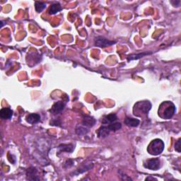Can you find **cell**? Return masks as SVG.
Returning a JSON list of instances; mask_svg holds the SVG:
<instances>
[{
	"label": "cell",
	"instance_id": "1",
	"mask_svg": "<svg viewBox=\"0 0 181 181\" xmlns=\"http://www.w3.org/2000/svg\"><path fill=\"white\" fill-rule=\"evenodd\" d=\"M175 111V105L170 101H164L160 105L158 111L159 116L162 119L169 120L174 116Z\"/></svg>",
	"mask_w": 181,
	"mask_h": 181
},
{
	"label": "cell",
	"instance_id": "2",
	"mask_svg": "<svg viewBox=\"0 0 181 181\" xmlns=\"http://www.w3.org/2000/svg\"><path fill=\"white\" fill-rule=\"evenodd\" d=\"M151 108V104L148 101H139L136 103L133 107V113L137 117H144L148 115Z\"/></svg>",
	"mask_w": 181,
	"mask_h": 181
},
{
	"label": "cell",
	"instance_id": "3",
	"mask_svg": "<svg viewBox=\"0 0 181 181\" xmlns=\"http://www.w3.org/2000/svg\"><path fill=\"white\" fill-rule=\"evenodd\" d=\"M164 143L160 139L154 140L149 144L147 147V151L149 154L153 156H157L161 154L164 150Z\"/></svg>",
	"mask_w": 181,
	"mask_h": 181
},
{
	"label": "cell",
	"instance_id": "4",
	"mask_svg": "<svg viewBox=\"0 0 181 181\" xmlns=\"http://www.w3.org/2000/svg\"><path fill=\"white\" fill-rule=\"evenodd\" d=\"M116 43L115 41H111L107 40V39L105 38L104 37H102V36H98L96 38V41H95V44L96 46H98L99 48H107V47L112 45Z\"/></svg>",
	"mask_w": 181,
	"mask_h": 181
},
{
	"label": "cell",
	"instance_id": "5",
	"mask_svg": "<svg viewBox=\"0 0 181 181\" xmlns=\"http://www.w3.org/2000/svg\"><path fill=\"white\" fill-rule=\"evenodd\" d=\"M144 166L146 169L156 170L160 169L161 166V161L159 159H151L148 160L146 163H144Z\"/></svg>",
	"mask_w": 181,
	"mask_h": 181
},
{
	"label": "cell",
	"instance_id": "6",
	"mask_svg": "<svg viewBox=\"0 0 181 181\" xmlns=\"http://www.w3.org/2000/svg\"><path fill=\"white\" fill-rule=\"evenodd\" d=\"M111 129L109 126H101L99 129L97 130V135L99 138H105L109 135L111 132Z\"/></svg>",
	"mask_w": 181,
	"mask_h": 181
},
{
	"label": "cell",
	"instance_id": "7",
	"mask_svg": "<svg viewBox=\"0 0 181 181\" xmlns=\"http://www.w3.org/2000/svg\"><path fill=\"white\" fill-rule=\"evenodd\" d=\"M13 115V111L9 107H4L0 111V117L3 120H9L12 118Z\"/></svg>",
	"mask_w": 181,
	"mask_h": 181
},
{
	"label": "cell",
	"instance_id": "8",
	"mask_svg": "<svg viewBox=\"0 0 181 181\" xmlns=\"http://www.w3.org/2000/svg\"><path fill=\"white\" fill-rule=\"evenodd\" d=\"M117 120V115L114 113H112L104 116L103 117V119H102L101 122L103 125H110L112 122H115Z\"/></svg>",
	"mask_w": 181,
	"mask_h": 181
},
{
	"label": "cell",
	"instance_id": "9",
	"mask_svg": "<svg viewBox=\"0 0 181 181\" xmlns=\"http://www.w3.org/2000/svg\"><path fill=\"white\" fill-rule=\"evenodd\" d=\"M65 106V103L62 101H58L55 103L52 107V109L50 110V112H53V113H59L61 112Z\"/></svg>",
	"mask_w": 181,
	"mask_h": 181
},
{
	"label": "cell",
	"instance_id": "10",
	"mask_svg": "<svg viewBox=\"0 0 181 181\" xmlns=\"http://www.w3.org/2000/svg\"><path fill=\"white\" fill-rule=\"evenodd\" d=\"M40 120V115L37 113H31L26 117V121L29 124H36Z\"/></svg>",
	"mask_w": 181,
	"mask_h": 181
},
{
	"label": "cell",
	"instance_id": "11",
	"mask_svg": "<svg viewBox=\"0 0 181 181\" xmlns=\"http://www.w3.org/2000/svg\"><path fill=\"white\" fill-rule=\"evenodd\" d=\"M96 120L93 118V117L91 116H85L83 117V121H82V124L83 126L85 127H91L96 124Z\"/></svg>",
	"mask_w": 181,
	"mask_h": 181
},
{
	"label": "cell",
	"instance_id": "12",
	"mask_svg": "<svg viewBox=\"0 0 181 181\" xmlns=\"http://www.w3.org/2000/svg\"><path fill=\"white\" fill-rule=\"evenodd\" d=\"M62 7H61V5H60L58 2H57V3H54L51 5L48 10V13H49V14H50V15L55 14L59 12L62 11Z\"/></svg>",
	"mask_w": 181,
	"mask_h": 181
},
{
	"label": "cell",
	"instance_id": "13",
	"mask_svg": "<svg viewBox=\"0 0 181 181\" xmlns=\"http://www.w3.org/2000/svg\"><path fill=\"white\" fill-rule=\"evenodd\" d=\"M125 124L126 125L129 126V127H137V126L140 125V121L138 119L135 118H132V117H126L125 119Z\"/></svg>",
	"mask_w": 181,
	"mask_h": 181
},
{
	"label": "cell",
	"instance_id": "14",
	"mask_svg": "<svg viewBox=\"0 0 181 181\" xmlns=\"http://www.w3.org/2000/svg\"><path fill=\"white\" fill-rule=\"evenodd\" d=\"M37 170L35 168L31 167L29 168L27 170V176H28V179L31 180H38L37 178H35V176H37L36 174H37Z\"/></svg>",
	"mask_w": 181,
	"mask_h": 181
},
{
	"label": "cell",
	"instance_id": "15",
	"mask_svg": "<svg viewBox=\"0 0 181 181\" xmlns=\"http://www.w3.org/2000/svg\"><path fill=\"white\" fill-rule=\"evenodd\" d=\"M151 52H143V53H140V54H136V55H130L127 57V61H132V60H135L140 59L141 57H144L145 55H150Z\"/></svg>",
	"mask_w": 181,
	"mask_h": 181
},
{
	"label": "cell",
	"instance_id": "16",
	"mask_svg": "<svg viewBox=\"0 0 181 181\" xmlns=\"http://www.w3.org/2000/svg\"><path fill=\"white\" fill-rule=\"evenodd\" d=\"M58 148L61 151L72 152L74 150V146L72 144H61L58 146Z\"/></svg>",
	"mask_w": 181,
	"mask_h": 181
},
{
	"label": "cell",
	"instance_id": "17",
	"mask_svg": "<svg viewBox=\"0 0 181 181\" xmlns=\"http://www.w3.org/2000/svg\"><path fill=\"white\" fill-rule=\"evenodd\" d=\"M36 10L37 12H41L46 7V4L42 2H36L35 3Z\"/></svg>",
	"mask_w": 181,
	"mask_h": 181
},
{
	"label": "cell",
	"instance_id": "18",
	"mask_svg": "<svg viewBox=\"0 0 181 181\" xmlns=\"http://www.w3.org/2000/svg\"><path fill=\"white\" fill-rule=\"evenodd\" d=\"M110 129H111V132H115V131L119 130L120 129H121L122 125L121 123L120 122H112L111 124L108 125Z\"/></svg>",
	"mask_w": 181,
	"mask_h": 181
},
{
	"label": "cell",
	"instance_id": "19",
	"mask_svg": "<svg viewBox=\"0 0 181 181\" xmlns=\"http://www.w3.org/2000/svg\"><path fill=\"white\" fill-rule=\"evenodd\" d=\"M88 132V129L85 127H81V126H78L76 129V133L78 135H84Z\"/></svg>",
	"mask_w": 181,
	"mask_h": 181
},
{
	"label": "cell",
	"instance_id": "20",
	"mask_svg": "<svg viewBox=\"0 0 181 181\" xmlns=\"http://www.w3.org/2000/svg\"><path fill=\"white\" fill-rule=\"evenodd\" d=\"M180 143H181V139L179 138L175 144V151L178 152V153H180V149H181Z\"/></svg>",
	"mask_w": 181,
	"mask_h": 181
}]
</instances>
